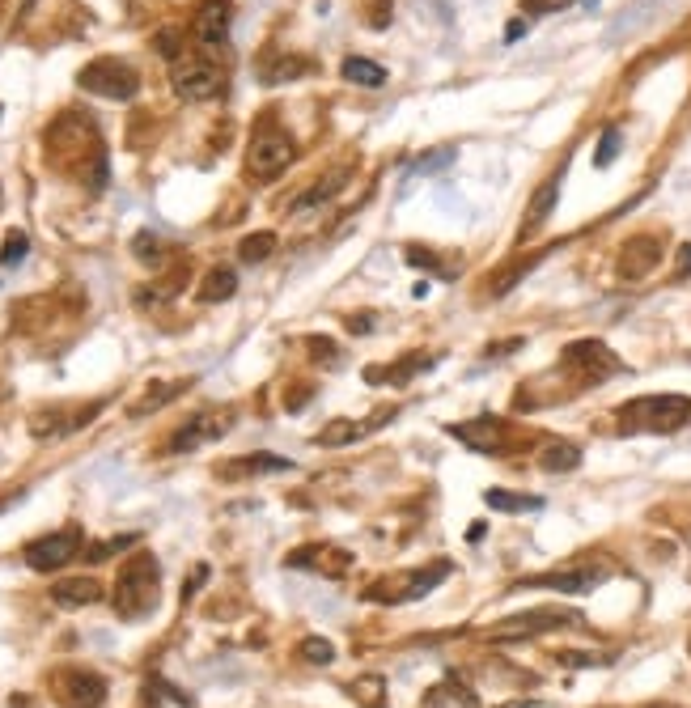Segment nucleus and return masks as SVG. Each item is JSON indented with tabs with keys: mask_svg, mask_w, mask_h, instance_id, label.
<instances>
[{
	"mask_svg": "<svg viewBox=\"0 0 691 708\" xmlns=\"http://www.w3.org/2000/svg\"><path fill=\"white\" fill-rule=\"evenodd\" d=\"M157 590H162V569H157V560L149 552H140L132 556L128 564L119 569V581H115V615L119 619H145L153 615L157 607Z\"/></svg>",
	"mask_w": 691,
	"mask_h": 708,
	"instance_id": "nucleus-1",
	"label": "nucleus"
},
{
	"mask_svg": "<svg viewBox=\"0 0 691 708\" xmlns=\"http://www.w3.org/2000/svg\"><path fill=\"white\" fill-rule=\"evenodd\" d=\"M691 416V399L683 395H645L619 407L624 433H675Z\"/></svg>",
	"mask_w": 691,
	"mask_h": 708,
	"instance_id": "nucleus-2",
	"label": "nucleus"
},
{
	"mask_svg": "<svg viewBox=\"0 0 691 708\" xmlns=\"http://www.w3.org/2000/svg\"><path fill=\"white\" fill-rule=\"evenodd\" d=\"M170 85H174V94H179L183 102L221 98L225 68L212 60V56H204V51H183V56L170 64Z\"/></svg>",
	"mask_w": 691,
	"mask_h": 708,
	"instance_id": "nucleus-3",
	"label": "nucleus"
},
{
	"mask_svg": "<svg viewBox=\"0 0 691 708\" xmlns=\"http://www.w3.org/2000/svg\"><path fill=\"white\" fill-rule=\"evenodd\" d=\"M77 81H81V90H90L98 98H111V102H128L140 90V73H136L128 60H115V56L90 60L77 73Z\"/></svg>",
	"mask_w": 691,
	"mask_h": 708,
	"instance_id": "nucleus-4",
	"label": "nucleus"
},
{
	"mask_svg": "<svg viewBox=\"0 0 691 708\" xmlns=\"http://www.w3.org/2000/svg\"><path fill=\"white\" fill-rule=\"evenodd\" d=\"M289 162H293V140L280 132L272 119H263L251 136V149H246V170L268 183V179H276V174H285Z\"/></svg>",
	"mask_w": 691,
	"mask_h": 708,
	"instance_id": "nucleus-5",
	"label": "nucleus"
},
{
	"mask_svg": "<svg viewBox=\"0 0 691 708\" xmlns=\"http://www.w3.org/2000/svg\"><path fill=\"white\" fill-rule=\"evenodd\" d=\"M81 543H85L81 526H64V530H56V535H43V539L26 543L22 556H26V564L34 573H56V569H64L68 560H77Z\"/></svg>",
	"mask_w": 691,
	"mask_h": 708,
	"instance_id": "nucleus-6",
	"label": "nucleus"
},
{
	"mask_svg": "<svg viewBox=\"0 0 691 708\" xmlns=\"http://www.w3.org/2000/svg\"><path fill=\"white\" fill-rule=\"evenodd\" d=\"M191 34H196L204 56L217 60L229 39V0H200L196 17H191Z\"/></svg>",
	"mask_w": 691,
	"mask_h": 708,
	"instance_id": "nucleus-7",
	"label": "nucleus"
},
{
	"mask_svg": "<svg viewBox=\"0 0 691 708\" xmlns=\"http://www.w3.org/2000/svg\"><path fill=\"white\" fill-rule=\"evenodd\" d=\"M564 624H577V615L564 607H539V611H526V615H513L505 624H496L492 636L496 641H522V636H539V632H552Z\"/></svg>",
	"mask_w": 691,
	"mask_h": 708,
	"instance_id": "nucleus-8",
	"label": "nucleus"
},
{
	"mask_svg": "<svg viewBox=\"0 0 691 708\" xmlns=\"http://www.w3.org/2000/svg\"><path fill=\"white\" fill-rule=\"evenodd\" d=\"M56 696L64 708H98L106 700V679L94 670H60L56 675Z\"/></svg>",
	"mask_w": 691,
	"mask_h": 708,
	"instance_id": "nucleus-9",
	"label": "nucleus"
},
{
	"mask_svg": "<svg viewBox=\"0 0 691 708\" xmlns=\"http://www.w3.org/2000/svg\"><path fill=\"white\" fill-rule=\"evenodd\" d=\"M229 420H234V412H204V416H196V420H187L183 429L170 437V450L183 454V450L204 446V441H212V437H225V433H229Z\"/></svg>",
	"mask_w": 691,
	"mask_h": 708,
	"instance_id": "nucleus-10",
	"label": "nucleus"
},
{
	"mask_svg": "<svg viewBox=\"0 0 691 708\" xmlns=\"http://www.w3.org/2000/svg\"><path fill=\"white\" fill-rule=\"evenodd\" d=\"M662 263V242L649 238V234H636L624 242V251H619V276L624 280H641L649 276L653 268Z\"/></svg>",
	"mask_w": 691,
	"mask_h": 708,
	"instance_id": "nucleus-11",
	"label": "nucleus"
},
{
	"mask_svg": "<svg viewBox=\"0 0 691 708\" xmlns=\"http://www.w3.org/2000/svg\"><path fill=\"white\" fill-rule=\"evenodd\" d=\"M564 369H577V374H586V378H602V374L615 369V357L607 352V344L577 340V344L564 348Z\"/></svg>",
	"mask_w": 691,
	"mask_h": 708,
	"instance_id": "nucleus-12",
	"label": "nucleus"
},
{
	"mask_svg": "<svg viewBox=\"0 0 691 708\" xmlns=\"http://www.w3.org/2000/svg\"><path fill=\"white\" fill-rule=\"evenodd\" d=\"M450 437H458L463 446L480 450V454H492L496 446H505V424L492 420V416H480V420H467V424H450Z\"/></svg>",
	"mask_w": 691,
	"mask_h": 708,
	"instance_id": "nucleus-13",
	"label": "nucleus"
},
{
	"mask_svg": "<svg viewBox=\"0 0 691 708\" xmlns=\"http://www.w3.org/2000/svg\"><path fill=\"white\" fill-rule=\"evenodd\" d=\"M602 577H607L602 569H569V573H543V577H530V581H522V586H535V590H560V594H590Z\"/></svg>",
	"mask_w": 691,
	"mask_h": 708,
	"instance_id": "nucleus-14",
	"label": "nucleus"
},
{
	"mask_svg": "<svg viewBox=\"0 0 691 708\" xmlns=\"http://www.w3.org/2000/svg\"><path fill=\"white\" fill-rule=\"evenodd\" d=\"M255 73H259L263 85H285V81H293V77H306V73H310V60L285 56V51H272L268 60L255 64Z\"/></svg>",
	"mask_w": 691,
	"mask_h": 708,
	"instance_id": "nucleus-15",
	"label": "nucleus"
},
{
	"mask_svg": "<svg viewBox=\"0 0 691 708\" xmlns=\"http://www.w3.org/2000/svg\"><path fill=\"white\" fill-rule=\"evenodd\" d=\"M280 471H293V463L280 458V454H242L238 463L221 467L225 480H242V475H280Z\"/></svg>",
	"mask_w": 691,
	"mask_h": 708,
	"instance_id": "nucleus-16",
	"label": "nucleus"
},
{
	"mask_svg": "<svg viewBox=\"0 0 691 708\" xmlns=\"http://www.w3.org/2000/svg\"><path fill=\"white\" fill-rule=\"evenodd\" d=\"M51 598H56V607H94L102 598V586L94 577H68V581H56Z\"/></svg>",
	"mask_w": 691,
	"mask_h": 708,
	"instance_id": "nucleus-17",
	"label": "nucleus"
},
{
	"mask_svg": "<svg viewBox=\"0 0 691 708\" xmlns=\"http://www.w3.org/2000/svg\"><path fill=\"white\" fill-rule=\"evenodd\" d=\"M289 569H318V573H344L348 569V556L335 552V547H301V552H289Z\"/></svg>",
	"mask_w": 691,
	"mask_h": 708,
	"instance_id": "nucleus-18",
	"label": "nucleus"
},
{
	"mask_svg": "<svg viewBox=\"0 0 691 708\" xmlns=\"http://www.w3.org/2000/svg\"><path fill=\"white\" fill-rule=\"evenodd\" d=\"M556 196H560V170L552 174V179H547L539 191H535V200L526 204V225H522V238H530L535 234V229L552 217V208H556Z\"/></svg>",
	"mask_w": 691,
	"mask_h": 708,
	"instance_id": "nucleus-19",
	"label": "nucleus"
},
{
	"mask_svg": "<svg viewBox=\"0 0 691 708\" xmlns=\"http://www.w3.org/2000/svg\"><path fill=\"white\" fill-rule=\"evenodd\" d=\"M446 577H450V564H446V560H437L433 569H416L412 577L403 581V594H399V603H412V598H424V594H429L433 586H441V581H446Z\"/></svg>",
	"mask_w": 691,
	"mask_h": 708,
	"instance_id": "nucleus-20",
	"label": "nucleus"
},
{
	"mask_svg": "<svg viewBox=\"0 0 691 708\" xmlns=\"http://www.w3.org/2000/svg\"><path fill=\"white\" fill-rule=\"evenodd\" d=\"M340 73H344V81L365 85V90H378V85H386V68L374 64V60H361V56H348L340 64Z\"/></svg>",
	"mask_w": 691,
	"mask_h": 708,
	"instance_id": "nucleus-21",
	"label": "nucleus"
},
{
	"mask_svg": "<svg viewBox=\"0 0 691 708\" xmlns=\"http://www.w3.org/2000/svg\"><path fill=\"white\" fill-rule=\"evenodd\" d=\"M488 509L496 513H539L543 509V497H522V492H509V488H492L484 492Z\"/></svg>",
	"mask_w": 691,
	"mask_h": 708,
	"instance_id": "nucleus-22",
	"label": "nucleus"
},
{
	"mask_svg": "<svg viewBox=\"0 0 691 708\" xmlns=\"http://www.w3.org/2000/svg\"><path fill=\"white\" fill-rule=\"evenodd\" d=\"M344 179H348V170H331L327 179H318L310 191H301V196L293 200V212H306V208H314V204H327V200L335 196V191L344 187Z\"/></svg>",
	"mask_w": 691,
	"mask_h": 708,
	"instance_id": "nucleus-23",
	"label": "nucleus"
},
{
	"mask_svg": "<svg viewBox=\"0 0 691 708\" xmlns=\"http://www.w3.org/2000/svg\"><path fill=\"white\" fill-rule=\"evenodd\" d=\"M577 463H581V450L573 446V441H552V446H543V454H539V467L552 471V475L577 471Z\"/></svg>",
	"mask_w": 691,
	"mask_h": 708,
	"instance_id": "nucleus-24",
	"label": "nucleus"
},
{
	"mask_svg": "<svg viewBox=\"0 0 691 708\" xmlns=\"http://www.w3.org/2000/svg\"><path fill=\"white\" fill-rule=\"evenodd\" d=\"M429 708H480V700H475L471 687H463L458 679H446L437 692H429Z\"/></svg>",
	"mask_w": 691,
	"mask_h": 708,
	"instance_id": "nucleus-25",
	"label": "nucleus"
},
{
	"mask_svg": "<svg viewBox=\"0 0 691 708\" xmlns=\"http://www.w3.org/2000/svg\"><path fill=\"white\" fill-rule=\"evenodd\" d=\"M238 293V276L229 272V268H212L208 276H204V285H200V302H229V297Z\"/></svg>",
	"mask_w": 691,
	"mask_h": 708,
	"instance_id": "nucleus-26",
	"label": "nucleus"
},
{
	"mask_svg": "<svg viewBox=\"0 0 691 708\" xmlns=\"http://www.w3.org/2000/svg\"><path fill=\"white\" fill-rule=\"evenodd\" d=\"M183 391H187V382H166V386H149V395H145V399H136V403L128 407V416H132V420L149 416V412H157V407H166L170 399H179Z\"/></svg>",
	"mask_w": 691,
	"mask_h": 708,
	"instance_id": "nucleus-27",
	"label": "nucleus"
},
{
	"mask_svg": "<svg viewBox=\"0 0 691 708\" xmlns=\"http://www.w3.org/2000/svg\"><path fill=\"white\" fill-rule=\"evenodd\" d=\"M429 365H433V357H424V352H416L412 361H403V365H391V369H369L365 378H369V382H382V378H386V382L403 386L407 378H412V374H420V369H429Z\"/></svg>",
	"mask_w": 691,
	"mask_h": 708,
	"instance_id": "nucleus-28",
	"label": "nucleus"
},
{
	"mask_svg": "<svg viewBox=\"0 0 691 708\" xmlns=\"http://www.w3.org/2000/svg\"><path fill=\"white\" fill-rule=\"evenodd\" d=\"M276 251V234H268V229H263V234H251V238H242L238 242V259L242 263H263Z\"/></svg>",
	"mask_w": 691,
	"mask_h": 708,
	"instance_id": "nucleus-29",
	"label": "nucleus"
},
{
	"mask_svg": "<svg viewBox=\"0 0 691 708\" xmlns=\"http://www.w3.org/2000/svg\"><path fill=\"white\" fill-rule=\"evenodd\" d=\"M535 263H539V255H526V259H518V263H513V268H505L501 276H492L488 280V289H492V297H505L513 285H518V280L526 276V268H535Z\"/></svg>",
	"mask_w": 691,
	"mask_h": 708,
	"instance_id": "nucleus-30",
	"label": "nucleus"
},
{
	"mask_svg": "<svg viewBox=\"0 0 691 708\" xmlns=\"http://www.w3.org/2000/svg\"><path fill=\"white\" fill-rule=\"evenodd\" d=\"M30 255V238L22 234V229H9L5 242H0V268H17Z\"/></svg>",
	"mask_w": 691,
	"mask_h": 708,
	"instance_id": "nucleus-31",
	"label": "nucleus"
},
{
	"mask_svg": "<svg viewBox=\"0 0 691 708\" xmlns=\"http://www.w3.org/2000/svg\"><path fill=\"white\" fill-rule=\"evenodd\" d=\"M365 429H361V424H352V420H331V429H323V433H318L314 441H318V446H348V441H357Z\"/></svg>",
	"mask_w": 691,
	"mask_h": 708,
	"instance_id": "nucleus-32",
	"label": "nucleus"
},
{
	"mask_svg": "<svg viewBox=\"0 0 691 708\" xmlns=\"http://www.w3.org/2000/svg\"><path fill=\"white\" fill-rule=\"evenodd\" d=\"M352 700H361L369 708H386V683L378 675H369V679H357L352 683Z\"/></svg>",
	"mask_w": 691,
	"mask_h": 708,
	"instance_id": "nucleus-33",
	"label": "nucleus"
},
{
	"mask_svg": "<svg viewBox=\"0 0 691 708\" xmlns=\"http://www.w3.org/2000/svg\"><path fill=\"white\" fill-rule=\"evenodd\" d=\"M297 658L310 662V666H327L335 658V649H331V641H323V636H306V641L297 645Z\"/></svg>",
	"mask_w": 691,
	"mask_h": 708,
	"instance_id": "nucleus-34",
	"label": "nucleus"
},
{
	"mask_svg": "<svg viewBox=\"0 0 691 708\" xmlns=\"http://www.w3.org/2000/svg\"><path fill=\"white\" fill-rule=\"evenodd\" d=\"M136 539H140V535H115V539L94 543V547H90V564H102V560H111V556H119V552H128Z\"/></svg>",
	"mask_w": 691,
	"mask_h": 708,
	"instance_id": "nucleus-35",
	"label": "nucleus"
},
{
	"mask_svg": "<svg viewBox=\"0 0 691 708\" xmlns=\"http://www.w3.org/2000/svg\"><path fill=\"white\" fill-rule=\"evenodd\" d=\"M615 153H619V128H607L598 140V153H594V166H611L615 162Z\"/></svg>",
	"mask_w": 691,
	"mask_h": 708,
	"instance_id": "nucleus-36",
	"label": "nucleus"
},
{
	"mask_svg": "<svg viewBox=\"0 0 691 708\" xmlns=\"http://www.w3.org/2000/svg\"><path fill=\"white\" fill-rule=\"evenodd\" d=\"M153 47L162 51V56H166L170 64L183 56V39H179V30H162V34H157V39H153Z\"/></svg>",
	"mask_w": 691,
	"mask_h": 708,
	"instance_id": "nucleus-37",
	"label": "nucleus"
},
{
	"mask_svg": "<svg viewBox=\"0 0 691 708\" xmlns=\"http://www.w3.org/2000/svg\"><path fill=\"white\" fill-rule=\"evenodd\" d=\"M132 251H136V259H140V263H162V255H157V251H162V246H157V238H153V234H136Z\"/></svg>",
	"mask_w": 691,
	"mask_h": 708,
	"instance_id": "nucleus-38",
	"label": "nucleus"
},
{
	"mask_svg": "<svg viewBox=\"0 0 691 708\" xmlns=\"http://www.w3.org/2000/svg\"><path fill=\"white\" fill-rule=\"evenodd\" d=\"M450 162H454V149H433V157H420L416 170L429 174V170H441V166H450Z\"/></svg>",
	"mask_w": 691,
	"mask_h": 708,
	"instance_id": "nucleus-39",
	"label": "nucleus"
},
{
	"mask_svg": "<svg viewBox=\"0 0 691 708\" xmlns=\"http://www.w3.org/2000/svg\"><path fill=\"white\" fill-rule=\"evenodd\" d=\"M306 344H310V348L318 352V361H331V365H335V361H340V348H335L331 340H323V335H310V340H306Z\"/></svg>",
	"mask_w": 691,
	"mask_h": 708,
	"instance_id": "nucleus-40",
	"label": "nucleus"
},
{
	"mask_svg": "<svg viewBox=\"0 0 691 708\" xmlns=\"http://www.w3.org/2000/svg\"><path fill=\"white\" fill-rule=\"evenodd\" d=\"M564 5H573V0H522V9L526 13H556Z\"/></svg>",
	"mask_w": 691,
	"mask_h": 708,
	"instance_id": "nucleus-41",
	"label": "nucleus"
},
{
	"mask_svg": "<svg viewBox=\"0 0 691 708\" xmlns=\"http://www.w3.org/2000/svg\"><path fill=\"white\" fill-rule=\"evenodd\" d=\"M348 331L369 335V331H374V314H352V318H348Z\"/></svg>",
	"mask_w": 691,
	"mask_h": 708,
	"instance_id": "nucleus-42",
	"label": "nucleus"
},
{
	"mask_svg": "<svg viewBox=\"0 0 691 708\" xmlns=\"http://www.w3.org/2000/svg\"><path fill=\"white\" fill-rule=\"evenodd\" d=\"M306 403H310V391H306V386H297V395L289 391V399H285L289 412H301V407H306Z\"/></svg>",
	"mask_w": 691,
	"mask_h": 708,
	"instance_id": "nucleus-43",
	"label": "nucleus"
},
{
	"mask_svg": "<svg viewBox=\"0 0 691 708\" xmlns=\"http://www.w3.org/2000/svg\"><path fill=\"white\" fill-rule=\"evenodd\" d=\"M369 5H374V17H369V22H374V26H386V0H369Z\"/></svg>",
	"mask_w": 691,
	"mask_h": 708,
	"instance_id": "nucleus-44",
	"label": "nucleus"
},
{
	"mask_svg": "<svg viewBox=\"0 0 691 708\" xmlns=\"http://www.w3.org/2000/svg\"><path fill=\"white\" fill-rule=\"evenodd\" d=\"M679 276H691V242L679 251Z\"/></svg>",
	"mask_w": 691,
	"mask_h": 708,
	"instance_id": "nucleus-45",
	"label": "nucleus"
},
{
	"mask_svg": "<svg viewBox=\"0 0 691 708\" xmlns=\"http://www.w3.org/2000/svg\"><path fill=\"white\" fill-rule=\"evenodd\" d=\"M505 708H526V700H518V704H505Z\"/></svg>",
	"mask_w": 691,
	"mask_h": 708,
	"instance_id": "nucleus-46",
	"label": "nucleus"
}]
</instances>
